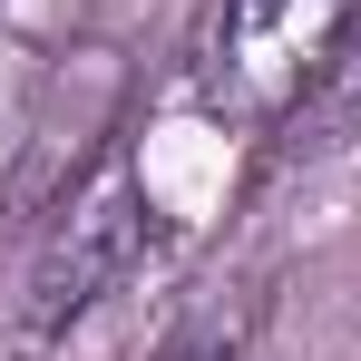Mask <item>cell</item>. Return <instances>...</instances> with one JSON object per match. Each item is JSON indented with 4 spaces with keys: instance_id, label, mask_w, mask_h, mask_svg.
Instances as JSON below:
<instances>
[{
    "instance_id": "obj_1",
    "label": "cell",
    "mask_w": 361,
    "mask_h": 361,
    "mask_svg": "<svg viewBox=\"0 0 361 361\" xmlns=\"http://www.w3.org/2000/svg\"><path fill=\"white\" fill-rule=\"evenodd\" d=\"M352 0H205L185 30V108L235 137H293Z\"/></svg>"
},
{
    "instance_id": "obj_2",
    "label": "cell",
    "mask_w": 361,
    "mask_h": 361,
    "mask_svg": "<svg viewBox=\"0 0 361 361\" xmlns=\"http://www.w3.org/2000/svg\"><path fill=\"white\" fill-rule=\"evenodd\" d=\"M147 244H157L147 176H137L127 147H98V157L68 176V195L49 205V225H39L30 283H20V322H30L39 342H59L68 322H88V312L147 264Z\"/></svg>"
},
{
    "instance_id": "obj_3",
    "label": "cell",
    "mask_w": 361,
    "mask_h": 361,
    "mask_svg": "<svg viewBox=\"0 0 361 361\" xmlns=\"http://www.w3.org/2000/svg\"><path fill=\"white\" fill-rule=\"evenodd\" d=\"M342 137H361V0H352V20H342V39H332V59H322V88L302 98L283 157H302V147H342Z\"/></svg>"
},
{
    "instance_id": "obj_4",
    "label": "cell",
    "mask_w": 361,
    "mask_h": 361,
    "mask_svg": "<svg viewBox=\"0 0 361 361\" xmlns=\"http://www.w3.org/2000/svg\"><path fill=\"white\" fill-rule=\"evenodd\" d=\"M215 361H235V352H215Z\"/></svg>"
}]
</instances>
